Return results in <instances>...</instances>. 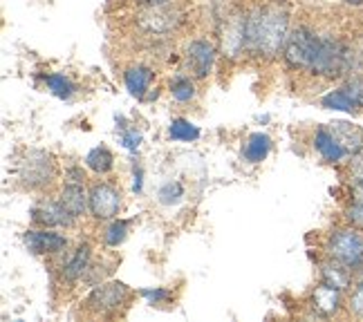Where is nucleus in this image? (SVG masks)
<instances>
[{"label":"nucleus","mask_w":363,"mask_h":322,"mask_svg":"<svg viewBox=\"0 0 363 322\" xmlns=\"http://www.w3.org/2000/svg\"><path fill=\"white\" fill-rule=\"evenodd\" d=\"M320 282H325L339 291H345L352 284V269H347L345 264L330 258V262L320 267Z\"/></svg>","instance_id":"nucleus-19"},{"label":"nucleus","mask_w":363,"mask_h":322,"mask_svg":"<svg viewBox=\"0 0 363 322\" xmlns=\"http://www.w3.org/2000/svg\"><path fill=\"white\" fill-rule=\"evenodd\" d=\"M86 166L96 175H108L115 166V155L106 146H96L86 155Z\"/></svg>","instance_id":"nucleus-20"},{"label":"nucleus","mask_w":363,"mask_h":322,"mask_svg":"<svg viewBox=\"0 0 363 322\" xmlns=\"http://www.w3.org/2000/svg\"><path fill=\"white\" fill-rule=\"evenodd\" d=\"M328 255L347 269H363V233L359 229H334L328 237Z\"/></svg>","instance_id":"nucleus-4"},{"label":"nucleus","mask_w":363,"mask_h":322,"mask_svg":"<svg viewBox=\"0 0 363 322\" xmlns=\"http://www.w3.org/2000/svg\"><path fill=\"white\" fill-rule=\"evenodd\" d=\"M347 5H363V0H345Z\"/></svg>","instance_id":"nucleus-37"},{"label":"nucleus","mask_w":363,"mask_h":322,"mask_svg":"<svg viewBox=\"0 0 363 322\" xmlns=\"http://www.w3.org/2000/svg\"><path fill=\"white\" fill-rule=\"evenodd\" d=\"M182 197H184V186H182V181H166V184H162L157 190V200L164 206L179 204Z\"/></svg>","instance_id":"nucleus-26"},{"label":"nucleus","mask_w":363,"mask_h":322,"mask_svg":"<svg viewBox=\"0 0 363 322\" xmlns=\"http://www.w3.org/2000/svg\"><path fill=\"white\" fill-rule=\"evenodd\" d=\"M133 3L142 7H164V5H173V0H133Z\"/></svg>","instance_id":"nucleus-35"},{"label":"nucleus","mask_w":363,"mask_h":322,"mask_svg":"<svg viewBox=\"0 0 363 322\" xmlns=\"http://www.w3.org/2000/svg\"><path fill=\"white\" fill-rule=\"evenodd\" d=\"M218 50L211 40L193 38L184 50V67L193 79H206L211 74Z\"/></svg>","instance_id":"nucleus-9"},{"label":"nucleus","mask_w":363,"mask_h":322,"mask_svg":"<svg viewBox=\"0 0 363 322\" xmlns=\"http://www.w3.org/2000/svg\"><path fill=\"white\" fill-rule=\"evenodd\" d=\"M83 181H86V173H83V168L69 166L65 171V184H83Z\"/></svg>","instance_id":"nucleus-33"},{"label":"nucleus","mask_w":363,"mask_h":322,"mask_svg":"<svg viewBox=\"0 0 363 322\" xmlns=\"http://www.w3.org/2000/svg\"><path fill=\"white\" fill-rule=\"evenodd\" d=\"M314 150L320 155V159L328 161V163H339L343 161L345 157H350L347 152L343 150V146L337 142V137L330 132L328 125H320L314 132Z\"/></svg>","instance_id":"nucleus-14"},{"label":"nucleus","mask_w":363,"mask_h":322,"mask_svg":"<svg viewBox=\"0 0 363 322\" xmlns=\"http://www.w3.org/2000/svg\"><path fill=\"white\" fill-rule=\"evenodd\" d=\"M222 54L231 61H238L242 54H247V13L231 11L222 23L220 36Z\"/></svg>","instance_id":"nucleus-7"},{"label":"nucleus","mask_w":363,"mask_h":322,"mask_svg":"<svg viewBox=\"0 0 363 322\" xmlns=\"http://www.w3.org/2000/svg\"><path fill=\"white\" fill-rule=\"evenodd\" d=\"M133 190L139 195L144 190V171H142V166H135V171H133Z\"/></svg>","instance_id":"nucleus-34"},{"label":"nucleus","mask_w":363,"mask_h":322,"mask_svg":"<svg viewBox=\"0 0 363 322\" xmlns=\"http://www.w3.org/2000/svg\"><path fill=\"white\" fill-rule=\"evenodd\" d=\"M330 132L337 137V142L343 146V150L347 155H357V152L363 150V128L350 123V121H334L328 125Z\"/></svg>","instance_id":"nucleus-15"},{"label":"nucleus","mask_w":363,"mask_h":322,"mask_svg":"<svg viewBox=\"0 0 363 322\" xmlns=\"http://www.w3.org/2000/svg\"><path fill=\"white\" fill-rule=\"evenodd\" d=\"M171 94L177 103H189L195 99V83H193V76L191 74H177L173 81H171Z\"/></svg>","instance_id":"nucleus-23"},{"label":"nucleus","mask_w":363,"mask_h":322,"mask_svg":"<svg viewBox=\"0 0 363 322\" xmlns=\"http://www.w3.org/2000/svg\"><path fill=\"white\" fill-rule=\"evenodd\" d=\"M157 96H160V90H152V92H148V94H146V99H144V101H155Z\"/></svg>","instance_id":"nucleus-36"},{"label":"nucleus","mask_w":363,"mask_h":322,"mask_svg":"<svg viewBox=\"0 0 363 322\" xmlns=\"http://www.w3.org/2000/svg\"><path fill=\"white\" fill-rule=\"evenodd\" d=\"M90 260H92V246L90 244H79L77 251L63 262L61 275L65 282H77L90 269Z\"/></svg>","instance_id":"nucleus-16"},{"label":"nucleus","mask_w":363,"mask_h":322,"mask_svg":"<svg viewBox=\"0 0 363 322\" xmlns=\"http://www.w3.org/2000/svg\"><path fill=\"white\" fill-rule=\"evenodd\" d=\"M289 38V11L283 3H267L247 13V54L276 59Z\"/></svg>","instance_id":"nucleus-1"},{"label":"nucleus","mask_w":363,"mask_h":322,"mask_svg":"<svg viewBox=\"0 0 363 322\" xmlns=\"http://www.w3.org/2000/svg\"><path fill=\"white\" fill-rule=\"evenodd\" d=\"M121 190L108 181H96L90 186V215L96 222L115 219L121 211Z\"/></svg>","instance_id":"nucleus-8"},{"label":"nucleus","mask_w":363,"mask_h":322,"mask_svg":"<svg viewBox=\"0 0 363 322\" xmlns=\"http://www.w3.org/2000/svg\"><path fill=\"white\" fill-rule=\"evenodd\" d=\"M341 88L352 99L357 110H363V76L361 74H350V76L345 79V83H343Z\"/></svg>","instance_id":"nucleus-27"},{"label":"nucleus","mask_w":363,"mask_h":322,"mask_svg":"<svg viewBox=\"0 0 363 322\" xmlns=\"http://www.w3.org/2000/svg\"><path fill=\"white\" fill-rule=\"evenodd\" d=\"M320 34H316L310 27H296V30L289 32V38L283 47V59L291 69H298V72H310L316 47H318Z\"/></svg>","instance_id":"nucleus-3"},{"label":"nucleus","mask_w":363,"mask_h":322,"mask_svg":"<svg viewBox=\"0 0 363 322\" xmlns=\"http://www.w3.org/2000/svg\"><path fill=\"white\" fill-rule=\"evenodd\" d=\"M139 296H142L150 306H160V304H169L173 300V293L164 287H155V289H139Z\"/></svg>","instance_id":"nucleus-29"},{"label":"nucleus","mask_w":363,"mask_h":322,"mask_svg":"<svg viewBox=\"0 0 363 322\" xmlns=\"http://www.w3.org/2000/svg\"><path fill=\"white\" fill-rule=\"evenodd\" d=\"M350 179L357 186H363V150L350 157Z\"/></svg>","instance_id":"nucleus-32"},{"label":"nucleus","mask_w":363,"mask_h":322,"mask_svg":"<svg viewBox=\"0 0 363 322\" xmlns=\"http://www.w3.org/2000/svg\"><path fill=\"white\" fill-rule=\"evenodd\" d=\"M59 200L77 219L90 211V190L83 188V184H65Z\"/></svg>","instance_id":"nucleus-17"},{"label":"nucleus","mask_w":363,"mask_h":322,"mask_svg":"<svg viewBox=\"0 0 363 322\" xmlns=\"http://www.w3.org/2000/svg\"><path fill=\"white\" fill-rule=\"evenodd\" d=\"M45 88L50 90V94H54L57 99H72V96L77 94V86L72 81H69L65 74H59V72H52V74H45Z\"/></svg>","instance_id":"nucleus-21"},{"label":"nucleus","mask_w":363,"mask_h":322,"mask_svg":"<svg viewBox=\"0 0 363 322\" xmlns=\"http://www.w3.org/2000/svg\"><path fill=\"white\" fill-rule=\"evenodd\" d=\"M182 23V11L173 5L164 7H144L135 16V25L148 36H166L175 32Z\"/></svg>","instance_id":"nucleus-6"},{"label":"nucleus","mask_w":363,"mask_h":322,"mask_svg":"<svg viewBox=\"0 0 363 322\" xmlns=\"http://www.w3.org/2000/svg\"><path fill=\"white\" fill-rule=\"evenodd\" d=\"M320 105L325 110H339V112H357V105L352 103V99L343 92V88H337L328 92L323 99H320Z\"/></svg>","instance_id":"nucleus-24"},{"label":"nucleus","mask_w":363,"mask_h":322,"mask_svg":"<svg viewBox=\"0 0 363 322\" xmlns=\"http://www.w3.org/2000/svg\"><path fill=\"white\" fill-rule=\"evenodd\" d=\"M272 148H274V142H272L269 134L254 132L247 139V144L242 146V159L247 163H262L264 159L269 157Z\"/></svg>","instance_id":"nucleus-18"},{"label":"nucleus","mask_w":363,"mask_h":322,"mask_svg":"<svg viewBox=\"0 0 363 322\" xmlns=\"http://www.w3.org/2000/svg\"><path fill=\"white\" fill-rule=\"evenodd\" d=\"M117 130H121V146L130 152H137L142 146V132L128 128V125H117Z\"/></svg>","instance_id":"nucleus-30"},{"label":"nucleus","mask_w":363,"mask_h":322,"mask_svg":"<svg viewBox=\"0 0 363 322\" xmlns=\"http://www.w3.org/2000/svg\"><path fill=\"white\" fill-rule=\"evenodd\" d=\"M152 79H155V72H152V67L142 65V63L125 67V72H123L125 90H128V94L135 96V99H139V101H144V99H146V94H148V90H150Z\"/></svg>","instance_id":"nucleus-12"},{"label":"nucleus","mask_w":363,"mask_h":322,"mask_svg":"<svg viewBox=\"0 0 363 322\" xmlns=\"http://www.w3.org/2000/svg\"><path fill=\"white\" fill-rule=\"evenodd\" d=\"M347 306H350V314L357 318H363V280L354 287V291L347 298Z\"/></svg>","instance_id":"nucleus-31"},{"label":"nucleus","mask_w":363,"mask_h":322,"mask_svg":"<svg viewBox=\"0 0 363 322\" xmlns=\"http://www.w3.org/2000/svg\"><path fill=\"white\" fill-rule=\"evenodd\" d=\"M128 231H130V222L128 219H113V224L106 229L104 233V242L110 246V248H117L119 244H123V240L128 237Z\"/></svg>","instance_id":"nucleus-25"},{"label":"nucleus","mask_w":363,"mask_h":322,"mask_svg":"<svg viewBox=\"0 0 363 322\" xmlns=\"http://www.w3.org/2000/svg\"><path fill=\"white\" fill-rule=\"evenodd\" d=\"M310 306L316 311V316L320 318H332L341 311V291L334 289L325 282H320L314 293H312V300Z\"/></svg>","instance_id":"nucleus-13"},{"label":"nucleus","mask_w":363,"mask_h":322,"mask_svg":"<svg viewBox=\"0 0 363 322\" xmlns=\"http://www.w3.org/2000/svg\"><path fill=\"white\" fill-rule=\"evenodd\" d=\"M30 217L43 229H69L77 222V217L67 211L61 200H40L32 206Z\"/></svg>","instance_id":"nucleus-10"},{"label":"nucleus","mask_w":363,"mask_h":322,"mask_svg":"<svg viewBox=\"0 0 363 322\" xmlns=\"http://www.w3.org/2000/svg\"><path fill=\"white\" fill-rule=\"evenodd\" d=\"M357 195H354V202L347 206L345 211V219L352 224L354 229L363 231V186H357Z\"/></svg>","instance_id":"nucleus-28"},{"label":"nucleus","mask_w":363,"mask_h":322,"mask_svg":"<svg viewBox=\"0 0 363 322\" xmlns=\"http://www.w3.org/2000/svg\"><path fill=\"white\" fill-rule=\"evenodd\" d=\"M23 244L34 255H59L67 248V237L54 229H30L23 235Z\"/></svg>","instance_id":"nucleus-11"},{"label":"nucleus","mask_w":363,"mask_h":322,"mask_svg":"<svg viewBox=\"0 0 363 322\" xmlns=\"http://www.w3.org/2000/svg\"><path fill=\"white\" fill-rule=\"evenodd\" d=\"M57 177V166L45 150H27L18 163V181L27 190H45Z\"/></svg>","instance_id":"nucleus-2"},{"label":"nucleus","mask_w":363,"mask_h":322,"mask_svg":"<svg viewBox=\"0 0 363 322\" xmlns=\"http://www.w3.org/2000/svg\"><path fill=\"white\" fill-rule=\"evenodd\" d=\"M200 128L195 123H191L189 119L184 117H177L171 121L169 125V137L173 139V142H198L200 139Z\"/></svg>","instance_id":"nucleus-22"},{"label":"nucleus","mask_w":363,"mask_h":322,"mask_svg":"<svg viewBox=\"0 0 363 322\" xmlns=\"http://www.w3.org/2000/svg\"><path fill=\"white\" fill-rule=\"evenodd\" d=\"M130 300V289L123 282H101L86 298V309L94 316H115Z\"/></svg>","instance_id":"nucleus-5"}]
</instances>
